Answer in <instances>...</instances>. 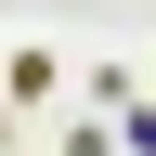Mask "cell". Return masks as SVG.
<instances>
[{"label": "cell", "mask_w": 156, "mask_h": 156, "mask_svg": "<svg viewBox=\"0 0 156 156\" xmlns=\"http://www.w3.org/2000/svg\"><path fill=\"white\" fill-rule=\"evenodd\" d=\"M52 91H65V52H0V104H52Z\"/></svg>", "instance_id": "obj_1"}]
</instances>
